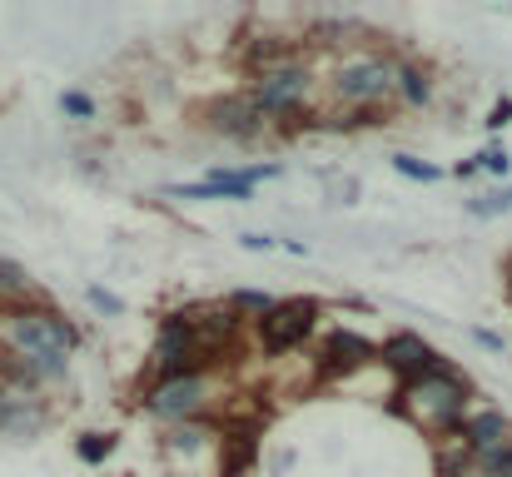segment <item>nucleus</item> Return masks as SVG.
Segmentation results:
<instances>
[{"instance_id":"25","label":"nucleus","mask_w":512,"mask_h":477,"mask_svg":"<svg viewBox=\"0 0 512 477\" xmlns=\"http://www.w3.org/2000/svg\"><path fill=\"white\" fill-rule=\"evenodd\" d=\"M239 244H244V249H254V254H264V249H274L279 239H269V234H244Z\"/></svg>"},{"instance_id":"1","label":"nucleus","mask_w":512,"mask_h":477,"mask_svg":"<svg viewBox=\"0 0 512 477\" xmlns=\"http://www.w3.org/2000/svg\"><path fill=\"white\" fill-rule=\"evenodd\" d=\"M393 408H398L418 433H428V438H453V433L468 423L473 383H468L453 363H443V368H433V373L403 383V393H398Z\"/></svg>"},{"instance_id":"8","label":"nucleus","mask_w":512,"mask_h":477,"mask_svg":"<svg viewBox=\"0 0 512 477\" xmlns=\"http://www.w3.org/2000/svg\"><path fill=\"white\" fill-rule=\"evenodd\" d=\"M284 164H249V169H214L209 179H194V184H174L170 199H184V204H204V199H254V189L264 179H279Z\"/></svg>"},{"instance_id":"11","label":"nucleus","mask_w":512,"mask_h":477,"mask_svg":"<svg viewBox=\"0 0 512 477\" xmlns=\"http://www.w3.org/2000/svg\"><path fill=\"white\" fill-rule=\"evenodd\" d=\"M368 363H378V343H368L363 333H348V328L324 333V348H319V373L324 378H339V373L368 368Z\"/></svg>"},{"instance_id":"28","label":"nucleus","mask_w":512,"mask_h":477,"mask_svg":"<svg viewBox=\"0 0 512 477\" xmlns=\"http://www.w3.org/2000/svg\"><path fill=\"white\" fill-rule=\"evenodd\" d=\"M508 294H512V259H508Z\"/></svg>"},{"instance_id":"15","label":"nucleus","mask_w":512,"mask_h":477,"mask_svg":"<svg viewBox=\"0 0 512 477\" xmlns=\"http://www.w3.org/2000/svg\"><path fill=\"white\" fill-rule=\"evenodd\" d=\"M398 100H403L408 110H423V105L433 100V80H428V70H423V65L398 60Z\"/></svg>"},{"instance_id":"10","label":"nucleus","mask_w":512,"mask_h":477,"mask_svg":"<svg viewBox=\"0 0 512 477\" xmlns=\"http://www.w3.org/2000/svg\"><path fill=\"white\" fill-rule=\"evenodd\" d=\"M378 363L388 368V373H398L403 383H413V378H423V373H433V368H443V358H438V348L428 343V338H418V333H388L383 343H378Z\"/></svg>"},{"instance_id":"7","label":"nucleus","mask_w":512,"mask_h":477,"mask_svg":"<svg viewBox=\"0 0 512 477\" xmlns=\"http://www.w3.org/2000/svg\"><path fill=\"white\" fill-rule=\"evenodd\" d=\"M199 120H204V130H209V135L234 140V145H254V140L269 130L264 110H259V105H254V95H244V90H229V95L204 100Z\"/></svg>"},{"instance_id":"9","label":"nucleus","mask_w":512,"mask_h":477,"mask_svg":"<svg viewBox=\"0 0 512 477\" xmlns=\"http://www.w3.org/2000/svg\"><path fill=\"white\" fill-rule=\"evenodd\" d=\"M209 378H165L145 388V413H155L160 423H194L209 408Z\"/></svg>"},{"instance_id":"24","label":"nucleus","mask_w":512,"mask_h":477,"mask_svg":"<svg viewBox=\"0 0 512 477\" xmlns=\"http://www.w3.org/2000/svg\"><path fill=\"white\" fill-rule=\"evenodd\" d=\"M90 304H95V309H105V314H120V309H125V304H120L115 294H105V289H90Z\"/></svg>"},{"instance_id":"20","label":"nucleus","mask_w":512,"mask_h":477,"mask_svg":"<svg viewBox=\"0 0 512 477\" xmlns=\"http://www.w3.org/2000/svg\"><path fill=\"white\" fill-rule=\"evenodd\" d=\"M209 438H214L209 428H199V423H179V428L170 433V448H174V453H199Z\"/></svg>"},{"instance_id":"6","label":"nucleus","mask_w":512,"mask_h":477,"mask_svg":"<svg viewBox=\"0 0 512 477\" xmlns=\"http://www.w3.org/2000/svg\"><path fill=\"white\" fill-rule=\"evenodd\" d=\"M319 314H324V304H319V299H309V294H299V299H279L269 314L254 318L249 328H254V338L264 343V353H269V358H289V353H299V348L314 338Z\"/></svg>"},{"instance_id":"17","label":"nucleus","mask_w":512,"mask_h":477,"mask_svg":"<svg viewBox=\"0 0 512 477\" xmlns=\"http://www.w3.org/2000/svg\"><path fill=\"white\" fill-rule=\"evenodd\" d=\"M110 453H115V433H85V438H75V458L90 463V468L105 463Z\"/></svg>"},{"instance_id":"18","label":"nucleus","mask_w":512,"mask_h":477,"mask_svg":"<svg viewBox=\"0 0 512 477\" xmlns=\"http://www.w3.org/2000/svg\"><path fill=\"white\" fill-rule=\"evenodd\" d=\"M473 477H512V443L493 448V453H478L473 458Z\"/></svg>"},{"instance_id":"13","label":"nucleus","mask_w":512,"mask_h":477,"mask_svg":"<svg viewBox=\"0 0 512 477\" xmlns=\"http://www.w3.org/2000/svg\"><path fill=\"white\" fill-rule=\"evenodd\" d=\"M25 309H40V294H35V279L20 269V264H10V259H0V314L15 318L25 314Z\"/></svg>"},{"instance_id":"5","label":"nucleus","mask_w":512,"mask_h":477,"mask_svg":"<svg viewBox=\"0 0 512 477\" xmlns=\"http://www.w3.org/2000/svg\"><path fill=\"white\" fill-rule=\"evenodd\" d=\"M209 363H214V353L199 343L189 314H170L160 323V338H155V353H150V383H165V378H204Z\"/></svg>"},{"instance_id":"27","label":"nucleus","mask_w":512,"mask_h":477,"mask_svg":"<svg viewBox=\"0 0 512 477\" xmlns=\"http://www.w3.org/2000/svg\"><path fill=\"white\" fill-rule=\"evenodd\" d=\"M10 403H15V393H10V388L0 383V423H5V413H10Z\"/></svg>"},{"instance_id":"23","label":"nucleus","mask_w":512,"mask_h":477,"mask_svg":"<svg viewBox=\"0 0 512 477\" xmlns=\"http://www.w3.org/2000/svg\"><path fill=\"white\" fill-rule=\"evenodd\" d=\"M488 130H503V125H512V100H498L493 110H488V120H483Z\"/></svg>"},{"instance_id":"2","label":"nucleus","mask_w":512,"mask_h":477,"mask_svg":"<svg viewBox=\"0 0 512 477\" xmlns=\"http://www.w3.org/2000/svg\"><path fill=\"white\" fill-rule=\"evenodd\" d=\"M5 343L30 363V373L40 383H60L65 368H70V353L80 348V333L65 314L40 304V309H25V314H15L5 323Z\"/></svg>"},{"instance_id":"19","label":"nucleus","mask_w":512,"mask_h":477,"mask_svg":"<svg viewBox=\"0 0 512 477\" xmlns=\"http://www.w3.org/2000/svg\"><path fill=\"white\" fill-rule=\"evenodd\" d=\"M393 169L403 179H418V184H438L443 179V164H428V159H418V155H393Z\"/></svg>"},{"instance_id":"26","label":"nucleus","mask_w":512,"mask_h":477,"mask_svg":"<svg viewBox=\"0 0 512 477\" xmlns=\"http://www.w3.org/2000/svg\"><path fill=\"white\" fill-rule=\"evenodd\" d=\"M473 338H478L483 348H493V353H503V333H493V328H473Z\"/></svg>"},{"instance_id":"22","label":"nucleus","mask_w":512,"mask_h":477,"mask_svg":"<svg viewBox=\"0 0 512 477\" xmlns=\"http://www.w3.org/2000/svg\"><path fill=\"white\" fill-rule=\"evenodd\" d=\"M478 164H483L488 174H508V169H512V159H508V150H503V145H488V150H478Z\"/></svg>"},{"instance_id":"4","label":"nucleus","mask_w":512,"mask_h":477,"mask_svg":"<svg viewBox=\"0 0 512 477\" xmlns=\"http://www.w3.org/2000/svg\"><path fill=\"white\" fill-rule=\"evenodd\" d=\"M254 105L264 110V120L269 125H294V120H304L309 115V95H314V70L304 65V60H284V65H274V70H264V75H254Z\"/></svg>"},{"instance_id":"3","label":"nucleus","mask_w":512,"mask_h":477,"mask_svg":"<svg viewBox=\"0 0 512 477\" xmlns=\"http://www.w3.org/2000/svg\"><path fill=\"white\" fill-rule=\"evenodd\" d=\"M334 95L348 110H383L388 95H398V60L383 50H358L334 70Z\"/></svg>"},{"instance_id":"14","label":"nucleus","mask_w":512,"mask_h":477,"mask_svg":"<svg viewBox=\"0 0 512 477\" xmlns=\"http://www.w3.org/2000/svg\"><path fill=\"white\" fill-rule=\"evenodd\" d=\"M40 428H45V403L15 398L10 413H5V423H0V438H35Z\"/></svg>"},{"instance_id":"21","label":"nucleus","mask_w":512,"mask_h":477,"mask_svg":"<svg viewBox=\"0 0 512 477\" xmlns=\"http://www.w3.org/2000/svg\"><path fill=\"white\" fill-rule=\"evenodd\" d=\"M60 110H65L70 120H90V115H95V100H90L85 90H65V95H60Z\"/></svg>"},{"instance_id":"16","label":"nucleus","mask_w":512,"mask_h":477,"mask_svg":"<svg viewBox=\"0 0 512 477\" xmlns=\"http://www.w3.org/2000/svg\"><path fill=\"white\" fill-rule=\"evenodd\" d=\"M468 214H473V219H498V214H512V184L493 189V194L468 199Z\"/></svg>"},{"instance_id":"12","label":"nucleus","mask_w":512,"mask_h":477,"mask_svg":"<svg viewBox=\"0 0 512 477\" xmlns=\"http://www.w3.org/2000/svg\"><path fill=\"white\" fill-rule=\"evenodd\" d=\"M458 438L468 443L473 458H478V453H493V448L512 443V418L503 408H478V413H468V423L458 428Z\"/></svg>"}]
</instances>
